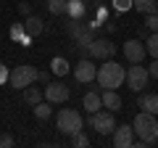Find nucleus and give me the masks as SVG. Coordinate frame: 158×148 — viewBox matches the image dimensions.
Returning <instances> with one entry per match:
<instances>
[{
  "instance_id": "21",
  "label": "nucleus",
  "mask_w": 158,
  "mask_h": 148,
  "mask_svg": "<svg viewBox=\"0 0 158 148\" xmlns=\"http://www.w3.org/2000/svg\"><path fill=\"white\" fill-rule=\"evenodd\" d=\"M145 48H148V56L158 58V32H150L145 37Z\"/></svg>"
},
{
  "instance_id": "28",
  "label": "nucleus",
  "mask_w": 158,
  "mask_h": 148,
  "mask_svg": "<svg viewBox=\"0 0 158 148\" xmlns=\"http://www.w3.org/2000/svg\"><path fill=\"white\" fill-rule=\"evenodd\" d=\"M11 37H13V40H21V37H27V32H24V27H19V24H16V27L11 29Z\"/></svg>"
},
{
  "instance_id": "8",
  "label": "nucleus",
  "mask_w": 158,
  "mask_h": 148,
  "mask_svg": "<svg viewBox=\"0 0 158 148\" xmlns=\"http://www.w3.org/2000/svg\"><path fill=\"white\" fill-rule=\"evenodd\" d=\"M74 77H77V82H92L98 77V66H95V61H92L90 56H82L79 58V63L74 66Z\"/></svg>"
},
{
  "instance_id": "5",
  "label": "nucleus",
  "mask_w": 158,
  "mask_h": 148,
  "mask_svg": "<svg viewBox=\"0 0 158 148\" xmlns=\"http://www.w3.org/2000/svg\"><path fill=\"white\" fill-rule=\"evenodd\" d=\"M87 124H90L98 135H111V132L116 130V116H113V111H98V114H90Z\"/></svg>"
},
{
  "instance_id": "10",
  "label": "nucleus",
  "mask_w": 158,
  "mask_h": 148,
  "mask_svg": "<svg viewBox=\"0 0 158 148\" xmlns=\"http://www.w3.org/2000/svg\"><path fill=\"white\" fill-rule=\"evenodd\" d=\"M124 56L129 63H142L148 56V48L142 45V40H127L124 42Z\"/></svg>"
},
{
  "instance_id": "9",
  "label": "nucleus",
  "mask_w": 158,
  "mask_h": 148,
  "mask_svg": "<svg viewBox=\"0 0 158 148\" xmlns=\"http://www.w3.org/2000/svg\"><path fill=\"white\" fill-rule=\"evenodd\" d=\"M69 87L63 85L61 80H56V82H48V87H45V101H50V103H66L69 101Z\"/></svg>"
},
{
  "instance_id": "26",
  "label": "nucleus",
  "mask_w": 158,
  "mask_h": 148,
  "mask_svg": "<svg viewBox=\"0 0 158 148\" xmlns=\"http://www.w3.org/2000/svg\"><path fill=\"white\" fill-rule=\"evenodd\" d=\"M19 13H21V16H32V3L21 0V3H19Z\"/></svg>"
},
{
  "instance_id": "25",
  "label": "nucleus",
  "mask_w": 158,
  "mask_h": 148,
  "mask_svg": "<svg viewBox=\"0 0 158 148\" xmlns=\"http://www.w3.org/2000/svg\"><path fill=\"white\" fill-rule=\"evenodd\" d=\"M111 3H113L116 11H129L132 8V0H111Z\"/></svg>"
},
{
  "instance_id": "14",
  "label": "nucleus",
  "mask_w": 158,
  "mask_h": 148,
  "mask_svg": "<svg viewBox=\"0 0 158 148\" xmlns=\"http://www.w3.org/2000/svg\"><path fill=\"white\" fill-rule=\"evenodd\" d=\"M42 29H45V21H42L40 16H34V13H32V16H27V21H24V32H27L29 40H32V37H37Z\"/></svg>"
},
{
  "instance_id": "33",
  "label": "nucleus",
  "mask_w": 158,
  "mask_h": 148,
  "mask_svg": "<svg viewBox=\"0 0 158 148\" xmlns=\"http://www.w3.org/2000/svg\"><path fill=\"white\" fill-rule=\"evenodd\" d=\"M106 16H108V13H106V8H98V16H95V19H100V21H106Z\"/></svg>"
},
{
  "instance_id": "12",
  "label": "nucleus",
  "mask_w": 158,
  "mask_h": 148,
  "mask_svg": "<svg viewBox=\"0 0 158 148\" xmlns=\"http://www.w3.org/2000/svg\"><path fill=\"white\" fill-rule=\"evenodd\" d=\"M137 108H142L148 114H158V95L156 93H140L137 95Z\"/></svg>"
},
{
  "instance_id": "24",
  "label": "nucleus",
  "mask_w": 158,
  "mask_h": 148,
  "mask_svg": "<svg viewBox=\"0 0 158 148\" xmlns=\"http://www.w3.org/2000/svg\"><path fill=\"white\" fill-rule=\"evenodd\" d=\"M145 27H148V32H158V11L145 13Z\"/></svg>"
},
{
  "instance_id": "22",
  "label": "nucleus",
  "mask_w": 158,
  "mask_h": 148,
  "mask_svg": "<svg viewBox=\"0 0 158 148\" xmlns=\"http://www.w3.org/2000/svg\"><path fill=\"white\" fill-rule=\"evenodd\" d=\"M66 16H71V19H82V16H85V6H82V0H69Z\"/></svg>"
},
{
  "instance_id": "4",
  "label": "nucleus",
  "mask_w": 158,
  "mask_h": 148,
  "mask_svg": "<svg viewBox=\"0 0 158 148\" xmlns=\"http://www.w3.org/2000/svg\"><path fill=\"white\" fill-rule=\"evenodd\" d=\"M8 80H11V85L16 87V90H24V87H29V85L37 82V69L29 66V63H21V66H16L8 74Z\"/></svg>"
},
{
  "instance_id": "3",
  "label": "nucleus",
  "mask_w": 158,
  "mask_h": 148,
  "mask_svg": "<svg viewBox=\"0 0 158 148\" xmlns=\"http://www.w3.org/2000/svg\"><path fill=\"white\" fill-rule=\"evenodd\" d=\"M56 122H58V132H63V135H74V132H79L85 127V119L74 108H61Z\"/></svg>"
},
{
  "instance_id": "1",
  "label": "nucleus",
  "mask_w": 158,
  "mask_h": 148,
  "mask_svg": "<svg viewBox=\"0 0 158 148\" xmlns=\"http://www.w3.org/2000/svg\"><path fill=\"white\" fill-rule=\"evenodd\" d=\"M132 130H135V135L140 137V140H135L132 146L145 148V146H156L158 143V119H156V114L140 111V114L135 116V122H132Z\"/></svg>"
},
{
  "instance_id": "32",
  "label": "nucleus",
  "mask_w": 158,
  "mask_h": 148,
  "mask_svg": "<svg viewBox=\"0 0 158 148\" xmlns=\"http://www.w3.org/2000/svg\"><path fill=\"white\" fill-rule=\"evenodd\" d=\"M6 80H8V72H6V66L0 63V82H6Z\"/></svg>"
},
{
  "instance_id": "16",
  "label": "nucleus",
  "mask_w": 158,
  "mask_h": 148,
  "mask_svg": "<svg viewBox=\"0 0 158 148\" xmlns=\"http://www.w3.org/2000/svg\"><path fill=\"white\" fill-rule=\"evenodd\" d=\"M42 98H45V90H40V87H32V85L24 87V101H27L29 106H37Z\"/></svg>"
},
{
  "instance_id": "15",
  "label": "nucleus",
  "mask_w": 158,
  "mask_h": 148,
  "mask_svg": "<svg viewBox=\"0 0 158 148\" xmlns=\"http://www.w3.org/2000/svg\"><path fill=\"white\" fill-rule=\"evenodd\" d=\"M100 101H103V108H108V111H118L121 108V95L116 90H103Z\"/></svg>"
},
{
  "instance_id": "2",
  "label": "nucleus",
  "mask_w": 158,
  "mask_h": 148,
  "mask_svg": "<svg viewBox=\"0 0 158 148\" xmlns=\"http://www.w3.org/2000/svg\"><path fill=\"white\" fill-rule=\"evenodd\" d=\"M95 80H98V85H100L103 90H116V87H121V82L127 80V72L121 69V63L106 58V61L100 63V69H98Z\"/></svg>"
},
{
  "instance_id": "13",
  "label": "nucleus",
  "mask_w": 158,
  "mask_h": 148,
  "mask_svg": "<svg viewBox=\"0 0 158 148\" xmlns=\"http://www.w3.org/2000/svg\"><path fill=\"white\" fill-rule=\"evenodd\" d=\"M82 106H85V111H87V114H98V111L103 108L100 93H98V90H90V93H85V98H82Z\"/></svg>"
},
{
  "instance_id": "19",
  "label": "nucleus",
  "mask_w": 158,
  "mask_h": 148,
  "mask_svg": "<svg viewBox=\"0 0 158 148\" xmlns=\"http://www.w3.org/2000/svg\"><path fill=\"white\" fill-rule=\"evenodd\" d=\"M48 11H50L53 16H66L69 0H48Z\"/></svg>"
},
{
  "instance_id": "27",
  "label": "nucleus",
  "mask_w": 158,
  "mask_h": 148,
  "mask_svg": "<svg viewBox=\"0 0 158 148\" xmlns=\"http://www.w3.org/2000/svg\"><path fill=\"white\" fill-rule=\"evenodd\" d=\"M148 74H150V80H158V58H153V63H148Z\"/></svg>"
},
{
  "instance_id": "18",
  "label": "nucleus",
  "mask_w": 158,
  "mask_h": 148,
  "mask_svg": "<svg viewBox=\"0 0 158 148\" xmlns=\"http://www.w3.org/2000/svg\"><path fill=\"white\" fill-rule=\"evenodd\" d=\"M69 69H71V66H69V61H66V58H61V56L50 61V74H56V77H63V74H69Z\"/></svg>"
},
{
  "instance_id": "31",
  "label": "nucleus",
  "mask_w": 158,
  "mask_h": 148,
  "mask_svg": "<svg viewBox=\"0 0 158 148\" xmlns=\"http://www.w3.org/2000/svg\"><path fill=\"white\" fill-rule=\"evenodd\" d=\"M37 82H50V72H37Z\"/></svg>"
},
{
  "instance_id": "7",
  "label": "nucleus",
  "mask_w": 158,
  "mask_h": 148,
  "mask_svg": "<svg viewBox=\"0 0 158 148\" xmlns=\"http://www.w3.org/2000/svg\"><path fill=\"white\" fill-rule=\"evenodd\" d=\"M113 53H116V45H113L108 37H95V40L90 42V48H87V56L95 58V61H106V58H113Z\"/></svg>"
},
{
  "instance_id": "23",
  "label": "nucleus",
  "mask_w": 158,
  "mask_h": 148,
  "mask_svg": "<svg viewBox=\"0 0 158 148\" xmlns=\"http://www.w3.org/2000/svg\"><path fill=\"white\" fill-rule=\"evenodd\" d=\"M71 146L74 148H87V146H90V137L79 130V132H74V135H71Z\"/></svg>"
},
{
  "instance_id": "6",
  "label": "nucleus",
  "mask_w": 158,
  "mask_h": 148,
  "mask_svg": "<svg viewBox=\"0 0 158 148\" xmlns=\"http://www.w3.org/2000/svg\"><path fill=\"white\" fill-rule=\"evenodd\" d=\"M127 85H129L132 93H142V87H148V82H150V74H148V66H142V63H135V66L127 69Z\"/></svg>"
},
{
  "instance_id": "17",
  "label": "nucleus",
  "mask_w": 158,
  "mask_h": 148,
  "mask_svg": "<svg viewBox=\"0 0 158 148\" xmlns=\"http://www.w3.org/2000/svg\"><path fill=\"white\" fill-rule=\"evenodd\" d=\"M132 8L140 13H156L158 11V0H132Z\"/></svg>"
},
{
  "instance_id": "20",
  "label": "nucleus",
  "mask_w": 158,
  "mask_h": 148,
  "mask_svg": "<svg viewBox=\"0 0 158 148\" xmlns=\"http://www.w3.org/2000/svg\"><path fill=\"white\" fill-rule=\"evenodd\" d=\"M34 116H37V119H50L53 116V103L50 101H40L37 106H34Z\"/></svg>"
},
{
  "instance_id": "30",
  "label": "nucleus",
  "mask_w": 158,
  "mask_h": 148,
  "mask_svg": "<svg viewBox=\"0 0 158 148\" xmlns=\"http://www.w3.org/2000/svg\"><path fill=\"white\" fill-rule=\"evenodd\" d=\"M103 29H106L108 34H113V32H116V21H111V19H106V21H103Z\"/></svg>"
},
{
  "instance_id": "11",
  "label": "nucleus",
  "mask_w": 158,
  "mask_h": 148,
  "mask_svg": "<svg viewBox=\"0 0 158 148\" xmlns=\"http://www.w3.org/2000/svg\"><path fill=\"white\" fill-rule=\"evenodd\" d=\"M113 135V146L116 148H129L132 143H135V130H132V124H116V130L111 132Z\"/></svg>"
},
{
  "instance_id": "29",
  "label": "nucleus",
  "mask_w": 158,
  "mask_h": 148,
  "mask_svg": "<svg viewBox=\"0 0 158 148\" xmlns=\"http://www.w3.org/2000/svg\"><path fill=\"white\" fill-rule=\"evenodd\" d=\"M13 143H16V140H13L11 135H0V148H11Z\"/></svg>"
}]
</instances>
